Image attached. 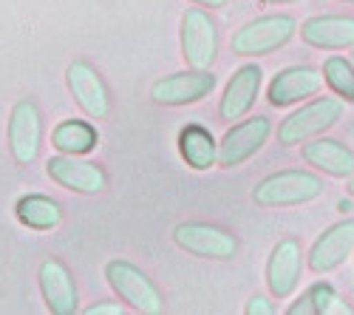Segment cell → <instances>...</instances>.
I'll return each instance as SVG.
<instances>
[{"instance_id":"obj_1","label":"cell","mask_w":354,"mask_h":315,"mask_svg":"<svg viewBox=\"0 0 354 315\" xmlns=\"http://www.w3.org/2000/svg\"><path fill=\"white\" fill-rule=\"evenodd\" d=\"M326 193V185L312 170H301V168H286L278 174L263 177L255 188H252V202L258 208H298V205H309L315 199H320Z\"/></svg>"},{"instance_id":"obj_2","label":"cell","mask_w":354,"mask_h":315,"mask_svg":"<svg viewBox=\"0 0 354 315\" xmlns=\"http://www.w3.org/2000/svg\"><path fill=\"white\" fill-rule=\"evenodd\" d=\"M295 32H298V20L292 15H261L255 20H247L241 28H235L230 37V48L239 57H267L283 48Z\"/></svg>"},{"instance_id":"obj_3","label":"cell","mask_w":354,"mask_h":315,"mask_svg":"<svg viewBox=\"0 0 354 315\" xmlns=\"http://www.w3.org/2000/svg\"><path fill=\"white\" fill-rule=\"evenodd\" d=\"M343 100L335 97H315L306 105H301L298 111H292L286 120H281L278 125V142L283 148H295L301 142H309L320 134H326L329 128H335L343 117Z\"/></svg>"},{"instance_id":"obj_4","label":"cell","mask_w":354,"mask_h":315,"mask_svg":"<svg viewBox=\"0 0 354 315\" xmlns=\"http://www.w3.org/2000/svg\"><path fill=\"white\" fill-rule=\"evenodd\" d=\"M105 278L111 284V290L116 293V298L125 301V307H131L133 312H142V315H162L165 312V298L153 284V278L142 267H136L133 262L111 259L105 264Z\"/></svg>"},{"instance_id":"obj_5","label":"cell","mask_w":354,"mask_h":315,"mask_svg":"<svg viewBox=\"0 0 354 315\" xmlns=\"http://www.w3.org/2000/svg\"><path fill=\"white\" fill-rule=\"evenodd\" d=\"M179 46L190 69H213V63L218 60V46H221L218 26L204 6L185 9L179 26Z\"/></svg>"},{"instance_id":"obj_6","label":"cell","mask_w":354,"mask_h":315,"mask_svg":"<svg viewBox=\"0 0 354 315\" xmlns=\"http://www.w3.org/2000/svg\"><path fill=\"white\" fill-rule=\"evenodd\" d=\"M170 236L176 247L190 255H198V259L230 262L239 255V239H235V233L210 222H182L173 227Z\"/></svg>"},{"instance_id":"obj_7","label":"cell","mask_w":354,"mask_h":315,"mask_svg":"<svg viewBox=\"0 0 354 315\" xmlns=\"http://www.w3.org/2000/svg\"><path fill=\"white\" fill-rule=\"evenodd\" d=\"M218 85V77L213 74V69H185L167 74L162 80H156L151 85V100L156 105H167V108H182V105H196L204 97H210Z\"/></svg>"},{"instance_id":"obj_8","label":"cell","mask_w":354,"mask_h":315,"mask_svg":"<svg viewBox=\"0 0 354 315\" xmlns=\"http://www.w3.org/2000/svg\"><path fill=\"white\" fill-rule=\"evenodd\" d=\"M6 142H9V154L17 165H32L40 156L43 148V114L35 100H17L9 114V125H6Z\"/></svg>"},{"instance_id":"obj_9","label":"cell","mask_w":354,"mask_h":315,"mask_svg":"<svg viewBox=\"0 0 354 315\" xmlns=\"http://www.w3.org/2000/svg\"><path fill=\"white\" fill-rule=\"evenodd\" d=\"M46 174L51 182L60 188L80 193V196H97L108 188V174L105 168L94 159L74 156V154H57L46 162Z\"/></svg>"},{"instance_id":"obj_10","label":"cell","mask_w":354,"mask_h":315,"mask_svg":"<svg viewBox=\"0 0 354 315\" xmlns=\"http://www.w3.org/2000/svg\"><path fill=\"white\" fill-rule=\"evenodd\" d=\"M272 123L263 114H255L250 120H241L227 128V134L218 142V165L221 168H239L247 159H252L263 145L270 142Z\"/></svg>"},{"instance_id":"obj_11","label":"cell","mask_w":354,"mask_h":315,"mask_svg":"<svg viewBox=\"0 0 354 315\" xmlns=\"http://www.w3.org/2000/svg\"><path fill=\"white\" fill-rule=\"evenodd\" d=\"M66 85L74 97V102L82 108L85 117L91 120H108L111 117V91L102 74L85 60H74L66 69Z\"/></svg>"},{"instance_id":"obj_12","label":"cell","mask_w":354,"mask_h":315,"mask_svg":"<svg viewBox=\"0 0 354 315\" xmlns=\"http://www.w3.org/2000/svg\"><path fill=\"white\" fill-rule=\"evenodd\" d=\"M261 82H263V69L258 63H244L235 69L218 100V117L224 123L244 120L261 94Z\"/></svg>"},{"instance_id":"obj_13","label":"cell","mask_w":354,"mask_h":315,"mask_svg":"<svg viewBox=\"0 0 354 315\" xmlns=\"http://www.w3.org/2000/svg\"><path fill=\"white\" fill-rule=\"evenodd\" d=\"M301 273H304V250L298 239H281L270 259H267V287L272 298H289L301 284Z\"/></svg>"},{"instance_id":"obj_14","label":"cell","mask_w":354,"mask_h":315,"mask_svg":"<svg viewBox=\"0 0 354 315\" xmlns=\"http://www.w3.org/2000/svg\"><path fill=\"white\" fill-rule=\"evenodd\" d=\"M320 89H323V71L312 66H286L272 77L267 100L272 108H289L309 97H317Z\"/></svg>"},{"instance_id":"obj_15","label":"cell","mask_w":354,"mask_h":315,"mask_svg":"<svg viewBox=\"0 0 354 315\" xmlns=\"http://www.w3.org/2000/svg\"><path fill=\"white\" fill-rule=\"evenodd\" d=\"M40 296L51 315H74L80 309V296L71 270L60 259H46L37 270Z\"/></svg>"},{"instance_id":"obj_16","label":"cell","mask_w":354,"mask_h":315,"mask_svg":"<svg viewBox=\"0 0 354 315\" xmlns=\"http://www.w3.org/2000/svg\"><path fill=\"white\" fill-rule=\"evenodd\" d=\"M351 253H354V219H343V222L329 224L326 231L315 239V244L309 250V267L317 276L332 273Z\"/></svg>"},{"instance_id":"obj_17","label":"cell","mask_w":354,"mask_h":315,"mask_svg":"<svg viewBox=\"0 0 354 315\" xmlns=\"http://www.w3.org/2000/svg\"><path fill=\"white\" fill-rule=\"evenodd\" d=\"M298 32L306 46L320 51L354 48V15H312Z\"/></svg>"},{"instance_id":"obj_18","label":"cell","mask_w":354,"mask_h":315,"mask_svg":"<svg viewBox=\"0 0 354 315\" xmlns=\"http://www.w3.org/2000/svg\"><path fill=\"white\" fill-rule=\"evenodd\" d=\"M301 156L306 165L323 170L326 177H335V179H351L354 177V151L343 139H332V136L320 134V136L304 142Z\"/></svg>"},{"instance_id":"obj_19","label":"cell","mask_w":354,"mask_h":315,"mask_svg":"<svg viewBox=\"0 0 354 315\" xmlns=\"http://www.w3.org/2000/svg\"><path fill=\"white\" fill-rule=\"evenodd\" d=\"M176 142H179V154L187 162V168L210 170L213 165H218V142L204 125H198V123L185 125Z\"/></svg>"},{"instance_id":"obj_20","label":"cell","mask_w":354,"mask_h":315,"mask_svg":"<svg viewBox=\"0 0 354 315\" xmlns=\"http://www.w3.org/2000/svg\"><path fill=\"white\" fill-rule=\"evenodd\" d=\"M15 216L23 227L28 231H54L57 224L63 222V208L60 202H54L46 193H26L17 199L15 205Z\"/></svg>"},{"instance_id":"obj_21","label":"cell","mask_w":354,"mask_h":315,"mask_svg":"<svg viewBox=\"0 0 354 315\" xmlns=\"http://www.w3.org/2000/svg\"><path fill=\"white\" fill-rule=\"evenodd\" d=\"M51 145L57 148V154H74V156H85L100 145V134L91 123L85 120H63L51 131Z\"/></svg>"},{"instance_id":"obj_22","label":"cell","mask_w":354,"mask_h":315,"mask_svg":"<svg viewBox=\"0 0 354 315\" xmlns=\"http://www.w3.org/2000/svg\"><path fill=\"white\" fill-rule=\"evenodd\" d=\"M289 315H329V312H351L348 304H343V298L337 296L335 284L329 281H315L312 287H306L301 293V298L289 304L286 309Z\"/></svg>"},{"instance_id":"obj_23","label":"cell","mask_w":354,"mask_h":315,"mask_svg":"<svg viewBox=\"0 0 354 315\" xmlns=\"http://www.w3.org/2000/svg\"><path fill=\"white\" fill-rule=\"evenodd\" d=\"M323 82L337 94L346 105H354V60H346L340 54H332L323 60Z\"/></svg>"},{"instance_id":"obj_24","label":"cell","mask_w":354,"mask_h":315,"mask_svg":"<svg viewBox=\"0 0 354 315\" xmlns=\"http://www.w3.org/2000/svg\"><path fill=\"white\" fill-rule=\"evenodd\" d=\"M247 315H275V304L267 298V296H252L244 307Z\"/></svg>"},{"instance_id":"obj_25","label":"cell","mask_w":354,"mask_h":315,"mask_svg":"<svg viewBox=\"0 0 354 315\" xmlns=\"http://www.w3.org/2000/svg\"><path fill=\"white\" fill-rule=\"evenodd\" d=\"M125 309L120 307V301H97L85 309V315H122Z\"/></svg>"},{"instance_id":"obj_26","label":"cell","mask_w":354,"mask_h":315,"mask_svg":"<svg viewBox=\"0 0 354 315\" xmlns=\"http://www.w3.org/2000/svg\"><path fill=\"white\" fill-rule=\"evenodd\" d=\"M190 3H196V6H204V9H224L230 0H190Z\"/></svg>"},{"instance_id":"obj_27","label":"cell","mask_w":354,"mask_h":315,"mask_svg":"<svg viewBox=\"0 0 354 315\" xmlns=\"http://www.w3.org/2000/svg\"><path fill=\"white\" fill-rule=\"evenodd\" d=\"M255 3H267V6H283V3H298V0H255Z\"/></svg>"},{"instance_id":"obj_28","label":"cell","mask_w":354,"mask_h":315,"mask_svg":"<svg viewBox=\"0 0 354 315\" xmlns=\"http://www.w3.org/2000/svg\"><path fill=\"white\" fill-rule=\"evenodd\" d=\"M337 208H340V210H351V202H348V199H340Z\"/></svg>"},{"instance_id":"obj_29","label":"cell","mask_w":354,"mask_h":315,"mask_svg":"<svg viewBox=\"0 0 354 315\" xmlns=\"http://www.w3.org/2000/svg\"><path fill=\"white\" fill-rule=\"evenodd\" d=\"M348 196L354 199V177H351V182H348Z\"/></svg>"},{"instance_id":"obj_30","label":"cell","mask_w":354,"mask_h":315,"mask_svg":"<svg viewBox=\"0 0 354 315\" xmlns=\"http://www.w3.org/2000/svg\"><path fill=\"white\" fill-rule=\"evenodd\" d=\"M343 3H354V0H343Z\"/></svg>"}]
</instances>
